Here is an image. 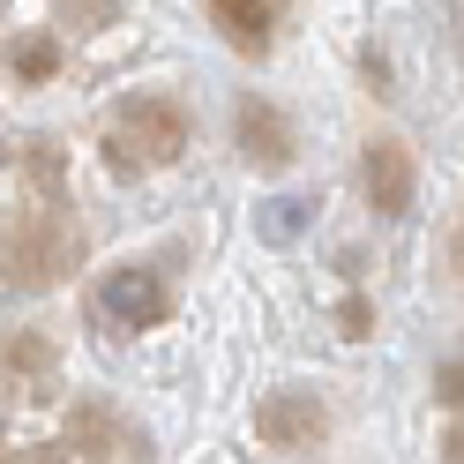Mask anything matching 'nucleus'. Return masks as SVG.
Listing matches in <instances>:
<instances>
[{
	"instance_id": "5",
	"label": "nucleus",
	"mask_w": 464,
	"mask_h": 464,
	"mask_svg": "<svg viewBox=\"0 0 464 464\" xmlns=\"http://www.w3.org/2000/svg\"><path fill=\"white\" fill-rule=\"evenodd\" d=\"M323 434H330V404L314 390H270L255 404V442H270V450H307Z\"/></svg>"
},
{
	"instance_id": "11",
	"label": "nucleus",
	"mask_w": 464,
	"mask_h": 464,
	"mask_svg": "<svg viewBox=\"0 0 464 464\" xmlns=\"http://www.w3.org/2000/svg\"><path fill=\"white\" fill-rule=\"evenodd\" d=\"M53 374V344L45 337H8V382H45Z\"/></svg>"
},
{
	"instance_id": "14",
	"label": "nucleus",
	"mask_w": 464,
	"mask_h": 464,
	"mask_svg": "<svg viewBox=\"0 0 464 464\" xmlns=\"http://www.w3.org/2000/svg\"><path fill=\"white\" fill-rule=\"evenodd\" d=\"M442 464H464V420H457V427L442 434Z\"/></svg>"
},
{
	"instance_id": "9",
	"label": "nucleus",
	"mask_w": 464,
	"mask_h": 464,
	"mask_svg": "<svg viewBox=\"0 0 464 464\" xmlns=\"http://www.w3.org/2000/svg\"><path fill=\"white\" fill-rule=\"evenodd\" d=\"M307 225H314V202H307V195H270L263 210H255V232H263L270 247H285V240H300Z\"/></svg>"
},
{
	"instance_id": "8",
	"label": "nucleus",
	"mask_w": 464,
	"mask_h": 464,
	"mask_svg": "<svg viewBox=\"0 0 464 464\" xmlns=\"http://www.w3.org/2000/svg\"><path fill=\"white\" fill-rule=\"evenodd\" d=\"M112 442H135L112 404H75V412H68V450H91V457H98V450H112Z\"/></svg>"
},
{
	"instance_id": "7",
	"label": "nucleus",
	"mask_w": 464,
	"mask_h": 464,
	"mask_svg": "<svg viewBox=\"0 0 464 464\" xmlns=\"http://www.w3.org/2000/svg\"><path fill=\"white\" fill-rule=\"evenodd\" d=\"M210 15H218V31L240 45V53H270V15H277V0H210Z\"/></svg>"
},
{
	"instance_id": "2",
	"label": "nucleus",
	"mask_w": 464,
	"mask_h": 464,
	"mask_svg": "<svg viewBox=\"0 0 464 464\" xmlns=\"http://www.w3.org/2000/svg\"><path fill=\"white\" fill-rule=\"evenodd\" d=\"M75 255H82V240H75L61 218L8 225V285H15V293H45V285H61Z\"/></svg>"
},
{
	"instance_id": "13",
	"label": "nucleus",
	"mask_w": 464,
	"mask_h": 464,
	"mask_svg": "<svg viewBox=\"0 0 464 464\" xmlns=\"http://www.w3.org/2000/svg\"><path fill=\"white\" fill-rule=\"evenodd\" d=\"M450 270H457V285H464V210H457V225H450Z\"/></svg>"
},
{
	"instance_id": "15",
	"label": "nucleus",
	"mask_w": 464,
	"mask_h": 464,
	"mask_svg": "<svg viewBox=\"0 0 464 464\" xmlns=\"http://www.w3.org/2000/svg\"><path fill=\"white\" fill-rule=\"evenodd\" d=\"M8 464H53V457H31V450H8Z\"/></svg>"
},
{
	"instance_id": "4",
	"label": "nucleus",
	"mask_w": 464,
	"mask_h": 464,
	"mask_svg": "<svg viewBox=\"0 0 464 464\" xmlns=\"http://www.w3.org/2000/svg\"><path fill=\"white\" fill-rule=\"evenodd\" d=\"M232 142H240V158L255 172H285L300 158V135H293V121H285V105H270V98H240L232 105Z\"/></svg>"
},
{
	"instance_id": "6",
	"label": "nucleus",
	"mask_w": 464,
	"mask_h": 464,
	"mask_svg": "<svg viewBox=\"0 0 464 464\" xmlns=\"http://www.w3.org/2000/svg\"><path fill=\"white\" fill-rule=\"evenodd\" d=\"M412 188H420L412 150H404L397 135H374L360 150V195H367V210L374 218H404V210H412Z\"/></svg>"
},
{
	"instance_id": "3",
	"label": "nucleus",
	"mask_w": 464,
	"mask_h": 464,
	"mask_svg": "<svg viewBox=\"0 0 464 464\" xmlns=\"http://www.w3.org/2000/svg\"><path fill=\"white\" fill-rule=\"evenodd\" d=\"M98 314H105L112 330H158L165 314H172V285H165V270H150V263L105 270V277H98Z\"/></svg>"
},
{
	"instance_id": "10",
	"label": "nucleus",
	"mask_w": 464,
	"mask_h": 464,
	"mask_svg": "<svg viewBox=\"0 0 464 464\" xmlns=\"http://www.w3.org/2000/svg\"><path fill=\"white\" fill-rule=\"evenodd\" d=\"M8 75L15 82H53V75H61V45H53V38H15L8 45Z\"/></svg>"
},
{
	"instance_id": "12",
	"label": "nucleus",
	"mask_w": 464,
	"mask_h": 464,
	"mask_svg": "<svg viewBox=\"0 0 464 464\" xmlns=\"http://www.w3.org/2000/svg\"><path fill=\"white\" fill-rule=\"evenodd\" d=\"M434 397H442V404H464V367H442V374H434Z\"/></svg>"
},
{
	"instance_id": "1",
	"label": "nucleus",
	"mask_w": 464,
	"mask_h": 464,
	"mask_svg": "<svg viewBox=\"0 0 464 464\" xmlns=\"http://www.w3.org/2000/svg\"><path fill=\"white\" fill-rule=\"evenodd\" d=\"M98 150L105 165L121 172V180H142V172H165L172 158L188 150V112L158 98V91H135L105 112V128H98Z\"/></svg>"
}]
</instances>
